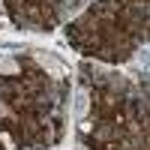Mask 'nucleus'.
<instances>
[{
    "label": "nucleus",
    "instance_id": "f257e3e1",
    "mask_svg": "<svg viewBox=\"0 0 150 150\" xmlns=\"http://www.w3.org/2000/svg\"><path fill=\"white\" fill-rule=\"evenodd\" d=\"M33 57H36V63H39L45 72H51V75H66V63L60 60L57 54H51V51H33Z\"/></svg>",
    "mask_w": 150,
    "mask_h": 150
},
{
    "label": "nucleus",
    "instance_id": "f03ea898",
    "mask_svg": "<svg viewBox=\"0 0 150 150\" xmlns=\"http://www.w3.org/2000/svg\"><path fill=\"white\" fill-rule=\"evenodd\" d=\"M87 108H90V96H87V90H75V111H72V114L81 120L87 114Z\"/></svg>",
    "mask_w": 150,
    "mask_h": 150
},
{
    "label": "nucleus",
    "instance_id": "7ed1b4c3",
    "mask_svg": "<svg viewBox=\"0 0 150 150\" xmlns=\"http://www.w3.org/2000/svg\"><path fill=\"white\" fill-rule=\"evenodd\" d=\"M0 72H3V75H15L18 72V63L12 57H0Z\"/></svg>",
    "mask_w": 150,
    "mask_h": 150
},
{
    "label": "nucleus",
    "instance_id": "20e7f679",
    "mask_svg": "<svg viewBox=\"0 0 150 150\" xmlns=\"http://www.w3.org/2000/svg\"><path fill=\"white\" fill-rule=\"evenodd\" d=\"M135 63H138L141 69L150 72V51H138V57H135Z\"/></svg>",
    "mask_w": 150,
    "mask_h": 150
}]
</instances>
